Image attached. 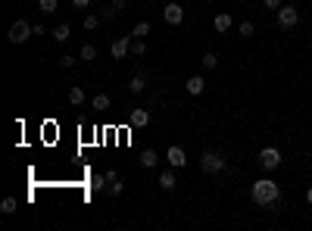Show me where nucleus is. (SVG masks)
<instances>
[{
	"instance_id": "nucleus-1",
	"label": "nucleus",
	"mask_w": 312,
	"mask_h": 231,
	"mask_svg": "<svg viewBox=\"0 0 312 231\" xmlns=\"http://www.w3.org/2000/svg\"><path fill=\"white\" fill-rule=\"evenodd\" d=\"M250 197L259 209H278L281 206V184L272 178H256L250 184Z\"/></svg>"
},
{
	"instance_id": "nucleus-2",
	"label": "nucleus",
	"mask_w": 312,
	"mask_h": 231,
	"mask_svg": "<svg viewBox=\"0 0 312 231\" xmlns=\"http://www.w3.org/2000/svg\"><path fill=\"white\" fill-rule=\"evenodd\" d=\"M31 34H34V28H31L25 19H16V22L10 25V31H7V41H10V44H25Z\"/></svg>"
},
{
	"instance_id": "nucleus-3",
	"label": "nucleus",
	"mask_w": 312,
	"mask_h": 231,
	"mask_svg": "<svg viewBox=\"0 0 312 231\" xmlns=\"http://www.w3.org/2000/svg\"><path fill=\"white\" fill-rule=\"evenodd\" d=\"M200 169L209 172V175L222 172V169H225V156L215 153V150H203V153H200Z\"/></svg>"
},
{
	"instance_id": "nucleus-4",
	"label": "nucleus",
	"mask_w": 312,
	"mask_h": 231,
	"mask_svg": "<svg viewBox=\"0 0 312 231\" xmlns=\"http://www.w3.org/2000/svg\"><path fill=\"white\" fill-rule=\"evenodd\" d=\"M297 22H300V10H297V4H287V7L278 10V28H281V31L297 28Z\"/></svg>"
},
{
	"instance_id": "nucleus-5",
	"label": "nucleus",
	"mask_w": 312,
	"mask_h": 231,
	"mask_svg": "<svg viewBox=\"0 0 312 231\" xmlns=\"http://www.w3.org/2000/svg\"><path fill=\"white\" fill-rule=\"evenodd\" d=\"M259 166L265 169V172H275L281 166V150L278 147H262L259 150Z\"/></svg>"
},
{
	"instance_id": "nucleus-6",
	"label": "nucleus",
	"mask_w": 312,
	"mask_h": 231,
	"mask_svg": "<svg viewBox=\"0 0 312 231\" xmlns=\"http://www.w3.org/2000/svg\"><path fill=\"white\" fill-rule=\"evenodd\" d=\"M131 34H122V38L113 41V47H109V53H113V60H125V57H131Z\"/></svg>"
},
{
	"instance_id": "nucleus-7",
	"label": "nucleus",
	"mask_w": 312,
	"mask_h": 231,
	"mask_svg": "<svg viewBox=\"0 0 312 231\" xmlns=\"http://www.w3.org/2000/svg\"><path fill=\"white\" fill-rule=\"evenodd\" d=\"M162 19H166V25H181L185 22V7L181 4H166L162 7Z\"/></svg>"
},
{
	"instance_id": "nucleus-8",
	"label": "nucleus",
	"mask_w": 312,
	"mask_h": 231,
	"mask_svg": "<svg viewBox=\"0 0 312 231\" xmlns=\"http://www.w3.org/2000/svg\"><path fill=\"white\" fill-rule=\"evenodd\" d=\"M128 122H131V128H147V125H150V110L131 106V110H128Z\"/></svg>"
},
{
	"instance_id": "nucleus-9",
	"label": "nucleus",
	"mask_w": 312,
	"mask_h": 231,
	"mask_svg": "<svg viewBox=\"0 0 312 231\" xmlns=\"http://www.w3.org/2000/svg\"><path fill=\"white\" fill-rule=\"evenodd\" d=\"M166 159H169V166H172V169H185V166H188V153L181 150L178 144H172V147H169Z\"/></svg>"
},
{
	"instance_id": "nucleus-10",
	"label": "nucleus",
	"mask_w": 312,
	"mask_h": 231,
	"mask_svg": "<svg viewBox=\"0 0 312 231\" xmlns=\"http://www.w3.org/2000/svg\"><path fill=\"white\" fill-rule=\"evenodd\" d=\"M185 91H188L191 97H200V94L206 91V78H203V75H191V78L185 81Z\"/></svg>"
},
{
	"instance_id": "nucleus-11",
	"label": "nucleus",
	"mask_w": 312,
	"mask_h": 231,
	"mask_svg": "<svg viewBox=\"0 0 312 231\" xmlns=\"http://www.w3.org/2000/svg\"><path fill=\"white\" fill-rule=\"evenodd\" d=\"M212 28H215L218 34H225V31H231V28H234V19H231V13H218L215 19H212Z\"/></svg>"
},
{
	"instance_id": "nucleus-12",
	"label": "nucleus",
	"mask_w": 312,
	"mask_h": 231,
	"mask_svg": "<svg viewBox=\"0 0 312 231\" xmlns=\"http://www.w3.org/2000/svg\"><path fill=\"white\" fill-rule=\"evenodd\" d=\"M138 163H141V169H153V166L159 163V153H156L153 147H147V150L141 153V159H138Z\"/></svg>"
},
{
	"instance_id": "nucleus-13",
	"label": "nucleus",
	"mask_w": 312,
	"mask_h": 231,
	"mask_svg": "<svg viewBox=\"0 0 312 231\" xmlns=\"http://www.w3.org/2000/svg\"><path fill=\"white\" fill-rule=\"evenodd\" d=\"M84 100H87V94H84V87H78V84H72V87H69V103H72V106H84Z\"/></svg>"
},
{
	"instance_id": "nucleus-14",
	"label": "nucleus",
	"mask_w": 312,
	"mask_h": 231,
	"mask_svg": "<svg viewBox=\"0 0 312 231\" xmlns=\"http://www.w3.org/2000/svg\"><path fill=\"white\" fill-rule=\"evenodd\" d=\"M156 184L162 188V191H175L178 188V181H175V175L166 169V172H159V178H156Z\"/></svg>"
},
{
	"instance_id": "nucleus-15",
	"label": "nucleus",
	"mask_w": 312,
	"mask_h": 231,
	"mask_svg": "<svg viewBox=\"0 0 312 231\" xmlns=\"http://www.w3.org/2000/svg\"><path fill=\"white\" fill-rule=\"evenodd\" d=\"M50 34H53V41H57V44H66V41L72 38V28H69L66 22H60V25H57V28H53Z\"/></svg>"
},
{
	"instance_id": "nucleus-16",
	"label": "nucleus",
	"mask_w": 312,
	"mask_h": 231,
	"mask_svg": "<svg viewBox=\"0 0 312 231\" xmlns=\"http://www.w3.org/2000/svg\"><path fill=\"white\" fill-rule=\"evenodd\" d=\"M128 91H131V94H144V91H147V78H144V75H131Z\"/></svg>"
},
{
	"instance_id": "nucleus-17",
	"label": "nucleus",
	"mask_w": 312,
	"mask_h": 231,
	"mask_svg": "<svg viewBox=\"0 0 312 231\" xmlns=\"http://www.w3.org/2000/svg\"><path fill=\"white\" fill-rule=\"evenodd\" d=\"M200 66H203V69H206V72H212V69H218V57H215V53H212V50H206V53H203V57H200Z\"/></svg>"
},
{
	"instance_id": "nucleus-18",
	"label": "nucleus",
	"mask_w": 312,
	"mask_h": 231,
	"mask_svg": "<svg viewBox=\"0 0 312 231\" xmlns=\"http://www.w3.org/2000/svg\"><path fill=\"white\" fill-rule=\"evenodd\" d=\"M16 209H19V200H16V197H4V200H0V212H4V216H13Z\"/></svg>"
},
{
	"instance_id": "nucleus-19",
	"label": "nucleus",
	"mask_w": 312,
	"mask_h": 231,
	"mask_svg": "<svg viewBox=\"0 0 312 231\" xmlns=\"http://www.w3.org/2000/svg\"><path fill=\"white\" fill-rule=\"evenodd\" d=\"M78 60L94 63V60H97V47H94V44H81V50H78Z\"/></svg>"
},
{
	"instance_id": "nucleus-20",
	"label": "nucleus",
	"mask_w": 312,
	"mask_h": 231,
	"mask_svg": "<svg viewBox=\"0 0 312 231\" xmlns=\"http://www.w3.org/2000/svg\"><path fill=\"white\" fill-rule=\"evenodd\" d=\"M109 106H113V100H109V94H97V97H94V110H97V113H106Z\"/></svg>"
},
{
	"instance_id": "nucleus-21",
	"label": "nucleus",
	"mask_w": 312,
	"mask_h": 231,
	"mask_svg": "<svg viewBox=\"0 0 312 231\" xmlns=\"http://www.w3.org/2000/svg\"><path fill=\"white\" fill-rule=\"evenodd\" d=\"M237 34H241V38H253V34H256V25H253L250 19H244L241 25H237Z\"/></svg>"
},
{
	"instance_id": "nucleus-22",
	"label": "nucleus",
	"mask_w": 312,
	"mask_h": 231,
	"mask_svg": "<svg viewBox=\"0 0 312 231\" xmlns=\"http://www.w3.org/2000/svg\"><path fill=\"white\" fill-rule=\"evenodd\" d=\"M57 7H60V0H38V10H41L44 16H50V13H57Z\"/></svg>"
},
{
	"instance_id": "nucleus-23",
	"label": "nucleus",
	"mask_w": 312,
	"mask_h": 231,
	"mask_svg": "<svg viewBox=\"0 0 312 231\" xmlns=\"http://www.w3.org/2000/svg\"><path fill=\"white\" fill-rule=\"evenodd\" d=\"M147 53V38H135L131 41V57H144Z\"/></svg>"
},
{
	"instance_id": "nucleus-24",
	"label": "nucleus",
	"mask_w": 312,
	"mask_h": 231,
	"mask_svg": "<svg viewBox=\"0 0 312 231\" xmlns=\"http://www.w3.org/2000/svg\"><path fill=\"white\" fill-rule=\"evenodd\" d=\"M147 34H150V22H138L131 28V38H147Z\"/></svg>"
},
{
	"instance_id": "nucleus-25",
	"label": "nucleus",
	"mask_w": 312,
	"mask_h": 231,
	"mask_svg": "<svg viewBox=\"0 0 312 231\" xmlns=\"http://www.w3.org/2000/svg\"><path fill=\"white\" fill-rule=\"evenodd\" d=\"M125 191V184H122V178L119 181H113V184H106V194H109V197H119V194Z\"/></svg>"
},
{
	"instance_id": "nucleus-26",
	"label": "nucleus",
	"mask_w": 312,
	"mask_h": 231,
	"mask_svg": "<svg viewBox=\"0 0 312 231\" xmlns=\"http://www.w3.org/2000/svg\"><path fill=\"white\" fill-rule=\"evenodd\" d=\"M84 28L87 31H97L100 28V16H84Z\"/></svg>"
},
{
	"instance_id": "nucleus-27",
	"label": "nucleus",
	"mask_w": 312,
	"mask_h": 231,
	"mask_svg": "<svg viewBox=\"0 0 312 231\" xmlns=\"http://www.w3.org/2000/svg\"><path fill=\"white\" fill-rule=\"evenodd\" d=\"M91 188H94V191H106V175H94V178H91Z\"/></svg>"
},
{
	"instance_id": "nucleus-28",
	"label": "nucleus",
	"mask_w": 312,
	"mask_h": 231,
	"mask_svg": "<svg viewBox=\"0 0 312 231\" xmlns=\"http://www.w3.org/2000/svg\"><path fill=\"white\" fill-rule=\"evenodd\" d=\"M262 7H265V10H275V13H278V10L284 7V0H262Z\"/></svg>"
},
{
	"instance_id": "nucleus-29",
	"label": "nucleus",
	"mask_w": 312,
	"mask_h": 231,
	"mask_svg": "<svg viewBox=\"0 0 312 231\" xmlns=\"http://www.w3.org/2000/svg\"><path fill=\"white\" fill-rule=\"evenodd\" d=\"M75 63H78V60H75V57H69V53H63V57H60V66H63V69H72Z\"/></svg>"
},
{
	"instance_id": "nucleus-30",
	"label": "nucleus",
	"mask_w": 312,
	"mask_h": 231,
	"mask_svg": "<svg viewBox=\"0 0 312 231\" xmlns=\"http://www.w3.org/2000/svg\"><path fill=\"white\" fill-rule=\"evenodd\" d=\"M72 7H75V10H87L91 0H72Z\"/></svg>"
},
{
	"instance_id": "nucleus-31",
	"label": "nucleus",
	"mask_w": 312,
	"mask_h": 231,
	"mask_svg": "<svg viewBox=\"0 0 312 231\" xmlns=\"http://www.w3.org/2000/svg\"><path fill=\"white\" fill-rule=\"evenodd\" d=\"M109 7H113V10H116V13H122V10H125V7H128V4H125V0H113V4H109Z\"/></svg>"
},
{
	"instance_id": "nucleus-32",
	"label": "nucleus",
	"mask_w": 312,
	"mask_h": 231,
	"mask_svg": "<svg viewBox=\"0 0 312 231\" xmlns=\"http://www.w3.org/2000/svg\"><path fill=\"white\" fill-rule=\"evenodd\" d=\"M306 203H309V206H312V184H309V188H306Z\"/></svg>"
},
{
	"instance_id": "nucleus-33",
	"label": "nucleus",
	"mask_w": 312,
	"mask_h": 231,
	"mask_svg": "<svg viewBox=\"0 0 312 231\" xmlns=\"http://www.w3.org/2000/svg\"><path fill=\"white\" fill-rule=\"evenodd\" d=\"M290 4H300V0H290Z\"/></svg>"
},
{
	"instance_id": "nucleus-34",
	"label": "nucleus",
	"mask_w": 312,
	"mask_h": 231,
	"mask_svg": "<svg viewBox=\"0 0 312 231\" xmlns=\"http://www.w3.org/2000/svg\"><path fill=\"white\" fill-rule=\"evenodd\" d=\"M147 4H153V0H147Z\"/></svg>"
}]
</instances>
